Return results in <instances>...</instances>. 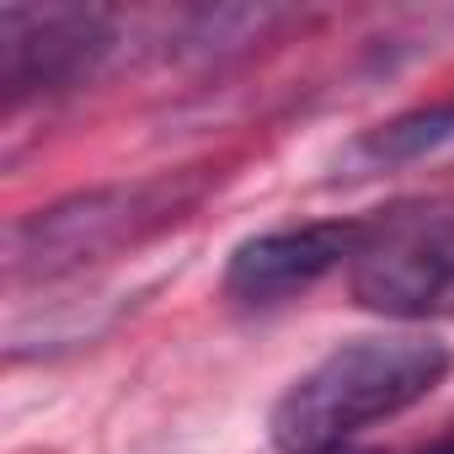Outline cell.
<instances>
[{"instance_id": "1", "label": "cell", "mask_w": 454, "mask_h": 454, "mask_svg": "<svg viewBox=\"0 0 454 454\" xmlns=\"http://www.w3.org/2000/svg\"><path fill=\"white\" fill-rule=\"evenodd\" d=\"M443 374L449 348L433 337H358L321 358L273 406V443L284 454L342 449L358 427L417 406Z\"/></svg>"}, {"instance_id": "2", "label": "cell", "mask_w": 454, "mask_h": 454, "mask_svg": "<svg viewBox=\"0 0 454 454\" xmlns=\"http://www.w3.org/2000/svg\"><path fill=\"white\" fill-rule=\"evenodd\" d=\"M208 182H214L208 171H171L155 182H118V187L75 192V198L12 224L6 268H12V278H59L86 262H102L123 247L150 241L166 224L187 219L203 203Z\"/></svg>"}, {"instance_id": "3", "label": "cell", "mask_w": 454, "mask_h": 454, "mask_svg": "<svg viewBox=\"0 0 454 454\" xmlns=\"http://www.w3.org/2000/svg\"><path fill=\"white\" fill-rule=\"evenodd\" d=\"M353 300L395 321L454 310V198H401L358 219Z\"/></svg>"}, {"instance_id": "4", "label": "cell", "mask_w": 454, "mask_h": 454, "mask_svg": "<svg viewBox=\"0 0 454 454\" xmlns=\"http://www.w3.org/2000/svg\"><path fill=\"white\" fill-rule=\"evenodd\" d=\"M113 43L118 33L107 12L0 6V86H6V102L86 86L107 65Z\"/></svg>"}, {"instance_id": "5", "label": "cell", "mask_w": 454, "mask_h": 454, "mask_svg": "<svg viewBox=\"0 0 454 454\" xmlns=\"http://www.w3.org/2000/svg\"><path fill=\"white\" fill-rule=\"evenodd\" d=\"M358 247V219H326V224H294V231H268L257 241H241L231 268H224V289L236 300L268 305L284 294L310 289L332 268L353 262Z\"/></svg>"}, {"instance_id": "6", "label": "cell", "mask_w": 454, "mask_h": 454, "mask_svg": "<svg viewBox=\"0 0 454 454\" xmlns=\"http://www.w3.org/2000/svg\"><path fill=\"white\" fill-rule=\"evenodd\" d=\"M449 145H454V97L369 129L353 145V155H364L369 166H406V160H427V155H438Z\"/></svg>"}, {"instance_id": "7", "label": "cell", "mask_w": 454, "mask_h": 454, "mask_svg": "<svg viewBox=\"0 0 454 454\" xmlns=\"http://www.w3.org/2000/svg\"><path fill=\"white\" fill-rule=\"evenodd\" d=\"M417 454H454V427H449V433H443V438H433V443H427V449H417Z\"/></svg>"}, {"instance_id": "8", "label": "cell", "mask_w": 454, "mask_h": 454, "mask_svg": "<svg viewBox=\"0 0 454 454\" xmlns=\"http://www.w3.org/2000/svg\"><path fill=\"white\" fill-rule=\"evenodd\" d=\"M326 454H374V449H348V443H342V449H326Z\"/></svg>"}]
</instances>
